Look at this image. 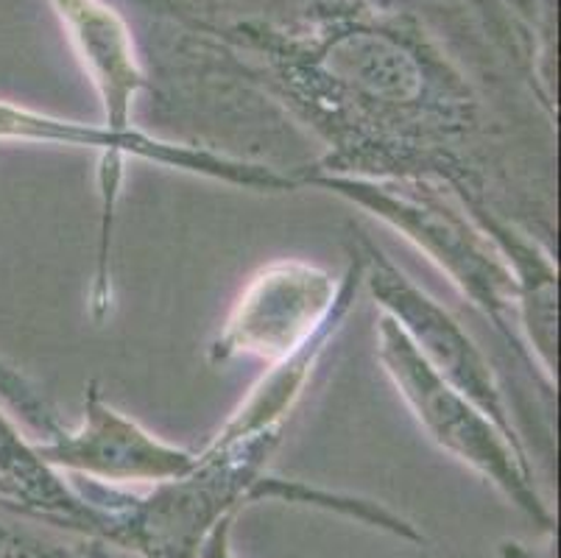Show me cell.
<instances>
[{
	"instance_id": "9c48e42d",
	"label": "cell",
	"mask_w": 561,
	"mask_h": 558,
	"mask_svg": "<svg viewBox=\"0 0 561 558\" xmlns=\"http://www.w3.org/2000/svg\"><path fill=\"white\" fill-rule=\"evenodd\" d=\"M62 20L76 56L99 92L104 123L115 132L135 129V101L151 87L131 29L106 0H48Z\"/></svg>"
},
{
	"instance_id": "52a82bcc",
	"label": "cell",
	"mask_w": 561,
	"mask_h": 558,
	"mask_svg": "<svg viewBox=\"0 0 561 558\" xmlns=\"http://www.w3.org/2000/svg\"><path fill=\"white\" fill-rule=\"evenodd\" d=\"M355 249L364 263V288L380 307V314L400 327L413 350L442 380L450 383L469 402H476L514 447L528 453L506 402V391L500 386L486 352L469 335L467 327L436 296L413 283L360 227H355Z\"/></svg>"
},
{
	"instance_id": "7a4b0ae2",
	"label": "cell",
	"mask_w": 561,
	"mask_h": 558,
	"mask_svg": "<svg viewBox=\"0 0 561 558\" xmlns=\"http://www.w3.org/2000/svg\"><path fill=\"white\" fill-rule=\"evenodd\" d=\"M279 436L229 442L213 436L182 478L146 491L73 478L95 514V536L142 558H196L218 522L260 503Z\"/></svg>"
},
{
	"instance_id": "30bf717a",
	"label": "cell",
	"mask_w": 561,
	"mask_h": 558,
	"mask_svg": "<svg viewBox=\"0 0 561 558\" xmlns=\"http://www.w3.org/2000/svg\"><path fill=\"white\" fill-rule=\"evenodd\" d=\"M506 258L519 288V324L545 388H556V324H559V269L550 252L492 202H461Z\"/></svg>"
},
{
	"instance_id": "4fadbf2b",
	"label": "cell",
	"mask_w": 561,
	"mask_h": 558,
	"mask_svg": "<svg viewBox=\"0 0 561 558\" xmlns=\"http://www.w3.org/2000/svg\"><path fill=\"white\" fill-rule=\"evenodd\" d=\"M234 520L238 516H227L210 531V536L204 539V545L198 547V556L196 558H241L234 553L232 545V528H234Z\"/></svg>"
},
{
	"instance_id": "5bb4252c",
	"label": "cell",
	"mask_w": 561,
	"mask_h": 558,
	"mask_svg": "<svg viewBox=\"0 0 561 558\" xmlns=\"http://www.w3.org/2000/svg\"><path fill=\"white\" fill-rule=\"evenodd\" d=\"M467 3H472V7L481 9L483 14H489V20H492V23H500V20H503V12H500L497 0H467Z\"/></svg>"
},
{
	"instance_id": "9a60e30c",
	"label": "cell",
	"mask_w": 561,
	"mask_h": 558,
	"mask_svg": "<svg viewBox=\"0 0 561 558\" xmlns=\"http://www.w3.org/2000/svg\"><path fill=\"white\" fill-rule=\"evenodd\" d=\"M523 20H537V0H508Z\"/></svg>"
},
{
	"instance_id": "8fae6325",
	"label": "cell",
	"mask_w": 561,
	"mask_h": 558,
	"mask_svg": "<svg viewBox=\"0 0 561 558\" xmlns=\"http://www.w3.org/2000/svg\"><path fill=\"white\" fill-rule=\"evenodd\" d=\"M0 406L14 419H23L34 439H50L65 428L54 402L3 355H0Z\"/></svg>"
},
{
	"instance_id": "8992f818",
	"label": "cell",
	"mask_w": 561,
	"mask_h": 558,
	"mask_svg": "<svg viewBox=\"0 0 561 558\" xmlns=\"http://www.w3.org/2000/svg\"><path fill=\"white\" fill-rule=\"evenodd\" d=\"M364 288V263L352 249L344 274H333L310 260H274L249 276L234 296L227 319L207 346L213 368L241 357L268 366L297 355L339 316H350Z\"/></svg>"
},
{
	"instance_id": "277c9868",
	"label": "cell",
	"mask_w": 561,
	"mask_h": 558,
	"mask_svg": "<svg viewBox=\"0 0 561 558\" xmlns=\"http://www.w3.org/2000/svg\"><path fill=\"white\" fill-rule=\"evenodd\" d=\"M0 143L20 146H62L93 151L99 157V246H95L93 285H90V316L104 321L112 314V235H115L117 204L124 196L126 162L142 160L151 166L180 171L187 176L210 179L254 193H290L302 187L297 168L279 171L265 162L243 160L234 153L207 146L165 140L142 129L115 132L106 123H84L50 115L32 106L0 101Z\"/></svg>"
},
{
	"instance_id": "7c38bea8",
	"label": "cell",
	"mask_w": 561,
	"mask_h": 558,
	"mask_svg": "<svg viewBox=\"0 0 561 558\" xmlns=\"http://www.w3.org/2000/svg\"><path fill=\"white\" fill-rule=\"evenodd\" d=\"M110 547V542L99 536L76 534L73 542H50L23 531L0 528V558H115Z\"/></svg>"
},
{
	"instance_id": "ba28073f",
	"label": "cell",
	"mask_w": 561,
	"mask_h": 558,
	"mask_svg": "<svg viewBox=\"0 0 561 558\" xmlns=\"http://www.w3.org/2000/svg\"><path fill=\"white\" fill-rule=\"evenodd\" d=\"M37 449L56 472L117 489L168 483L196 464V449L165 442L137 419L117 411L95 380L84 386L81 422L37 442Z\"/></svg>"
},
{
	"instance_id": "5b68a950",
	"label": "cell",
	"mask_w": 561,
	"mask_h": 558,
	"mask_svg": "<svg viewBox=\"0 0 561 558\" xmlns=\"http://www.w3.org/2000/svg\"><path fill=\"white\" fill-rule=\"evenodd\" d=\"M377 357L427 439L486 480L545 534H553L556 516L539 494L530 455L514 447L476 402L442 380L400 327L382 314L377 319Z\"/></svg>"
},
{
	"instance_id": "6da1fadb",
	"label": "cell",
	"mask_w": 561,
	"mask_h": 558,
	"mask_svg": "<svg viewBox=\"0 0 561 558\" xmlns=\"http://www.w3.org/2000/svg\"><path fill=\"white\" fill-rule=\"evenodd\" d=\"M247 84L319 146L313 173L427 179L458 202H492L476 84L405 9L316 0L294 18L193 23Z\"/></svg>"
},
{
	"instance_id": "3957f363",
	"label": "cell",
	"mask_w": 561,
	"mask_h": 558,
	"mask_svg": "<svg viewBox=\"0 0 561 558\" xmlns=\"http://www.w3.org/2000/svg\"><path fill=\"white\" fill-rule=\"evenodd\" d=\"M299 176L302 187L333 193L341 202L375 215L377 221L416 246L461 291L463 299L492 321L494 332L514 350L530 375L539 377L523 341L517 280L497 243L445 184L427 179L330 176L308 168H299Z\"/></svg>"
}]
</instances>
